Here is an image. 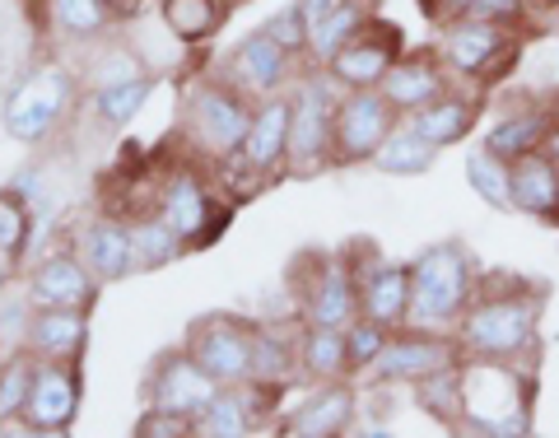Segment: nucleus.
I'll return each instance as SVG.
<instances>
[{"instance_id": "nucleus-1", "label": "nucleus", "mask_w": 559, "mask_h": 438, "mask_svg": "<svg viewBox=\"0 0 559 438\" xmlns=\"http://www.w3.org/2000/svg\"><path fill=\"white\" fill-rule=\"evenodd\" d=\"M540 308H546V285H532L513 271H489L480 275L476 299L452 336L466 359L532 364L540 350Z\"/></svg>"}, {"instance_id": "nucleus-2", "label": "nucleus", "mask_w": 559, "mask_h": 438, "mask_svg": "<svg viewBox=\"0 0 559 438\" xmlns=\"http://www.w3.org/2000/svg\"><path fill=\"white\" fill-rule=\"evenodd\" d=\"M536 374L532 364L462 359V419L457 434L527 438L536 429Z\"/></svg>"}, {"instance_id": "nucleus-3", "label": "nucleus", "mask_w": 559, "mask_h": 438, "mask_svg": "<svg viewBox=\"0 0 559 438\" xmlns=\"http://www.w3.org/2000/svg\"><path fill=\"white\" fill-rule=\"evenodd\" d=\"M480 267L466 242L448 238L433 242L411 261V312L406 327L415 331H457L462 312L480 289Z\"/></svg>"}, {"instance_id": "nucleus-4", "label": "nucleus", "mask_w": 559, "mask_h": 438, "mask_svg": "<svg viewBox=\"0 0 559 438\" xmlns=\"http://www.w3.org/2000/svg\"><path fill=\"white\" fill-rule=\"evenodd\" d=\"M527 33L522 28H499L480 20H452L439 33V61L448 66L452 80L462 84H499L522 57Z\"/></svg>"}, {"instance_id": "nucleus-5", "label": "nucleus", "mask_w": 559, "mask_h": 438, "mask_svg": "<svg viewBox=\"0 0 559 438\" xmlns=\"http://www.w3.org/2000/svg\"><path fill=\"white\" fill-rule=\"evenodd\" d=\"M331 84L326 80H299V90L289 94V168L294 173H312V168L326 164V154H336L341 98L331 94Z\"/></svg>"}, {"instance_id": "nucleus-6", "label": "nucleus", "mask_w": 559, "mask_h": 438, "mask_svg": "<svg viewBox=\"0 0 559 438\" xmlns=\"http://www.w3.org/2000/svg\"><path fill=\"white\" fill-rule=\"evenodd\" d=\"M70 98H75V80L61 66H43L10 94L5 103V131L20 140V145H43V140L57 131V121L66 117Z\"/></svg>"}, {"instance_id": "nucleus-7", "label": "nucleus", "mask_w": 559, "mask_h": 438, "mask_svg": "<svg viewBox=\"0 0 559 438\" xmlns=\"http://www.w3.org/2000/svg\"><path fill=\"white\" fill-rule=\"evenodd\" d=\"M252 108L224 84H197L187 94V135L197 140V150L215 154V159H234L248 140Z\"/></svg>"}, {"instance_id": "nucleus-8", "label": "nucleus", "mask_w": 559, "mask_h": 438, "mask_svg": "<svg viewBox=\"0 0 559 438\" xmlns=\"http://www.w3.org/2000/svg\"><path fill=\"white\" fill-rule=\"evenodd\" d=\"M187 355L197 359L219 388L252 382V374H257V331L234 322V318H201L187 331Z\"/></svg>"}, {"instance_id": "nucleus-9", "label": "nucleus", "mask_w": 559, "mask_h": 438, "mask_svg": "<svg viewBox=\"0 0 559 438\" xmlns=\"http://www.w3.org/2000/svg\"><path fill=\"white\" fill-rule=\"evenodd\" d=\"M462 359L466 355H462L457 336H448V331H415V327H406L401 336L392 331L388 350H382L378 364H373V378L382 382V388H392V382L415 388V382L443 374V369H452V364H462Z\"/></svg>"}, {"instance_id": "nucleus-10", "label": "nucleus", "mask_w": 559, "mask_h": 438, "mask_svg": "<svg viewBox=\"0 0 559 438\" xmlns=\"http://www.w3.org/2000/svg\"><path fill=\"white\" fill-rule=\"evenodd\" d=\"M401 57H406V51H401V28L369 14V24L326 61V80H336L341 90H378L382 75H388Z\"/></svg>"}, {"instance_id": "nucleus-11", "label": "nucleus", "mask_w": 559, "mask_h": 438, "mask_svg": "<svg viewBox=\"0 0 559 438\" xmlns=\"http://www.w3.org/2000/svg\"><path fill=\"white\" fill-rule=\"evenodd\" d=\"M401 113L378 90H345L336 108V164H369Z\"/></svg>"}, {"instance_id": "nucleus-12", "label": "nucleus", "mask_w": 559, "mask_h": 438, "mask_svg": "<svg viewBox=\"0 0 559 438\" xmlns=\"http://www.w3.org/2000/svg\"><path fill=\"white\" fill-rule=\"evenodd\" d=\"M349 271L359 280V312L364 318H373L392 331L406 327V312H411V267L406 261H388L378 248H364V267L349 261Z\"/></svg>"}, {"instance_id": "nucleus-13", "label": "nucleus", "mask_w": 559, "mask_h": 438, "mask_svg": "<svg viewBox=\"0 0 559 438\" xmlns=\"http://www.w3.org/2000/svg\"><path fill=\"white\" fill-rule=\"evenodd\" d=\"M219 392V382L210 378L197 359L178 350V355H164L154 359V369L145 378V396H150V411H168V415H182V419H197L205 411V401Z\"/></svg>"}, {"instance_id": "nucleus-14", "label": "nucleus", "mask_w": 559, "mask_h": 438, "mask_svg": "<svg viewBox=\"0 0 559 438\" xmlns=\"http://www.w3.org/2000/svg\"><path fill=\"white\" fill-rule=\"evenodd\" d=\"M159 215L187 238V248H201V242H215V234L229 224V215L215 205L210 187L197 178V173H173L159 191Z\"/></svg>"}, {"instance_id": "nucleus-15", "label": "nucleus", "mask_w": 559, "mask_h": 438, "mask_svg": "<svg viewBox=\"0 0 559 438\" xmlns=\"http://www.w3.org/2000/svg\"><path fill=\"white\" fill-rule=\"evenodd\" d=\"M555 121H559V113L550 108V103H540V98H513L509 108H503V113L485 127L480 145H485L489 154H499L503 164H518L522 154L546 150Z\"/></svg>"}, {"instance_id": "nucleus-16", "label": "nucleus", "mask_w": 559, "mask_h": 438, "mask_svg": "<svg viewBox=\"0 0 559 438\" xmlns=\"http://www.w3.org/2000/svg\"><path fill=\"white\" fill-rule=\"evenodd\" d=\"M80 411V378L66 369V359H38L33 364V388L24 419L33 434H66L70 419Z\"/></svg>"}, {"instance_id": "nucleus-17", "label": "nucleus", "mask_w": 559, "mask_h": 438, "mask_svg": "<svg viewBox=\"0 0 559 438\" xmlns=\"http://www.w3.org/2000/svg\"><path fill=\"white\" fill-rule=\"evenodd\" d=\"M448 90H452V75H448V66L439 61V51H411V57H401L378 84V94L388 98L401 117L429 108V103L443 98Z\"/></svg>"}, {"instance_id": "nucleus-18", "label": "nucleus", "mask_w": 559, "mask_h": 438, "mask_svg": "<svg viewBox=\"0 0 559 438\" xmlns=\"http://www.w3.org/2000/svg\"><path fill=\"white\" fill-rule=\"evenodd\" d=\"M304 318L308 327H349L359 318V280L345 257L318 261V275L308 280L304 294Z\"/></svg>"}, {"instance_id": "nucleus-19", "label": "nucleus", "mask_w": 559, "mask_h": 438, "mask_svg": "<svg viewBox=\"0 0 559 438\" xmlns=\"http://www.w3.org/2000/svg\"><path fill=\"white\" fill-rule=\"evenodd\" d=\"M238 164L257 173V178H271L289 164V98H261V108L252 113L248 140L238 150Z\"/></svg>"}, {"instance_id": "nucleus-20", "label": "nucleus", "mask_w": 559, "mask_h": 438, "mask_svg": "<svg viewBox=\"0 0 559 438\" xmlns=\"http://www.w3.org/2000/svg\"><path fill=\"white\" fill-rule=\"evenodd\" d=\"M513 215L559 229V164L550 150H532L513 164Z\"/></svg>"}, {"instance_id": "nucleus-21", "label": "nucleus", "mask_w": 559, "mask_h": 438, "mask_svg": "<svg viewBox=\"0 0 559 438\" xmlns=\"http://www.w3.org/2000/svg\"><path fill=\"white\" fill-rule=\"evenodd\" d=\"M355 415H359L355 392L341 388V382H326V388L308 392V401L280 429L289 438H336V434L355 429Z\"/></svg>"}, {"instance_id": "nucleus-22", "label": "nucleus", "mask_w": 559, "mask_h": 438, "mask_svg": "<svg viewBox=\"0 0 559 438\" xmlns=\"http://www.w3.org/2000/svg\"><path fill=\"white\" fill-rule=\"evenodd\" d=\"M289 57L294 51H285L266 28H257V33H248L238 47H234V80L242 84L248 94H257V98H271L280 84H285V75H289Z\"/></svg>"}, {"instance_id": "nucleus-23", "label": "nucleus", "mask_w": 559, "mask_h": 438, "mask_svg": "<svg viewBox=\"0 0 559 438\" xmlns=\"http://www.w3.org/2000/svg\"><path fill=\"white\" fill-rule=\"evenodd\" d=\"M80 261L94 271V280H127L131 271H140L135 242H131V224L90 220L80 229Z\"/></svg>"}, {"instance_id": "nucleus-24", "label": "nucleus", "mask_w": 559, "mask_h": 438, "mask_svg": "<svg viewBox=\"0 0 559 438\" xmlns=\"http://www.w3.org/2000/svg\"><path fill=\"white\" fill-rule=\"evenodd\" d=\"M94 271L84 267L80 257H47L38 271H33V304L38 308H90L94 299Z\"/></svg>"}, {"instance_id": "nucleus-25", "label": "nucleus", "mask_w": 559, "mask_h": 438, "mask_svg": "<svg viewBox=\"0 0 559 438\" xmlns=\"http://www.w3.org/2000/svg\"><path fill=\"white\" fill-rule=\"evenodd\" d=\"M406 121L429 140V145H439V150L462 145V140L476 131V121H480V98H476V94H452V90H448L443 98H433L429 108L411 113Z\"/></svg>"}, {"instance_id": "nucleus-26", "label": "nucleus", "mask_w": 559, "mask_h": 438, "mask_svg": "<svg viewBox=\"0 0 559 438\" xmlns=\"http://www.w3.org/2000/svg\"><path fill=\"white\" fill-rule=\"evenodd\" d=\"M90 341V318L84 308H43L28 322V350L38 359H75Z\"/></svg>"}, {"instance_id": "nucleus-27", "label": "nucleus", "mask_w": 559, "mask_h": 438, "mask_svg": "<svg viewBox=\"0 0 559 438\" xmlns=\"http://www.w3.org/2000/svg\"><path fill=\"white\" fill-rule=\"evenodd\" d=\"M257 388H238V382L234 388H219L215 396L205 401V411L191 419L197 434L201 438H242V434H252V425H257Z\"/></svg>"}, {"instance_id": "nucleus-28", "label": "nucleus", "mask_w": 559, "mask_h": 438, "mask_svg": "<svg viewBox=\"0 0 559 438\" xmlns=\"http://www.w3.org/2000/svg\"><path fill=\"white\" fill-rule=\"evenodd\" d=\"M439 145H429L425 135H419L411 121H396V131L382 140L378 154H373V168L388 173V178H419V173H429L433 164H439Z\"/></svg>"}, {"instance_id": "nucleus-29", "label": "nucleus", "mask_w": 559, "mask_h": 438, "mask_svg": "<svg viewBox=\"0 0 559 438\" xmlns=\"http://www.w3.org/2000/svg\"><path fill=\"white\" fill-rule=\"evenodd\" d=\"M299 364L308 378L318 382H341L349 369V345H345V327H308L299 341Z\"/></svg>"}, {"instance_id": "nucleus-30", "label": "nucleus", "mask_w": 559, "mask_h": 438, "mask_svg": "<svg viewBox=\"0 0 559 438\" xmlns=\"http://www.w3.org/2000/svg\"><path fill=\"white\" fill-rule=\"evenodd\" d=\"M466 187L476 191V197L499 210V215H513V164H503L499 154H489L485 145L466 154Z\"/></svg>"}, {"instance_id": "nucleus-31", "label": "nucleus", "mask_w": 559, "mask_h": 438, "mask_svg": "<svg viewBox=\"0 0 559 438\" xmlns=\"http://www.w3.org/2000/svg\"><path fill=\"white\" fill-rule=\"evenodd\" d=\"M131 242H135V261L140 271H154V267H168L187 252V238L173 229L164 215H150V220H135L131 224Z\"/></svg>"}, {"instance_id": "nucleus-32", "label": "nucleus", "mask_w": 559, "mask_h": 438, "mask_svg": "<svg viewBox=\"0 0 559 438\" xmlns=\"http://www.w3.org/2000/svg\"><path fill=\"white\" fill-rule=\"evenodd\" d=\"M364 24H369V0H345L336 14H326V20L308 33V57H318L326 66Z\"/></svg>"}, {"instance_id": "nucleus-33", "label": "nucleus", "mask_w": 559, "mask_h": 438, "mask_svg": "<svg viewBox=\"0 0 559 438\" xmlns=\"http://www.w3.org/2000/svg\"><path fill=\"white\" fill-rule=\"evenodd\" d=\"M150 90H154V84L145 75L103 84V90H94V113L108 121V127H131V121L140 117V108L150 103Z\"/></svg>"}, {"instance_id": "nucleus-34", "label": "nucleus", "mask_w": 559, "mask_h": 438, "mask_svg": "<svg viewBox=\"0 0 559 438\" xmlns=\"http://www.w3.org/2000/svg\"><path fill=\"white\" fill-rule=\"evenodd\" d=\"M415 401L425 406L439 425H452L457 429V419H462V364H452V369L443 374H433L425 382H415Z\"/></svg>"}, {"instance_id": "nucleus-35", "label": "nucleus", "mask_w": 559, "mask_h": 438, "mask_svg": "<svg viewBox=\"0 0 559 438\" xmlns=\"http://www.w3.org/2000/svg\"><path fill=\"white\" fill-rule=\"evenodd\" d=\"M224 5L219 0H164V24L178 33L182 43H201L219 28Z\"/></svg>"}, {"instance_id": "nucleus-36", "label": "nucleus", "mask_w": 559, "mask_h": 438, "mask_svg": "<svg viewBox=\"0 0 559 438\" xmlns=\"http://www.w3.org/2000/svg\"><path fill=\"white\" fill-rule=\"evenodd\" d=\"M388 341H392V327H382V322H373V318H359L345 327V345H349V369L355 374H373V364H378V355L388 350Z\"/></svg>"}, {"instance_id": "nucleus-37", "label": "nucleus", "mask_w": 559, "mask_h": 438, "mask_svg": "<svg viewBox=\"0 0 559 438\" xmlns=\"http://www.w3.org/2000/svg\"><path fill=\"white\" fill-rule=\"evenodd\" d=\"M51 20L66 38H94V33L112 20L108 0H51Z\"/></svg>"}, {"instance_id": "nucleus-38", "label": "nucleus", "mask_w": 559, "mask_h": 438, "mask_svg": "<svg viewBox=\"0 0 559 438\" xmlns=\"http://www.w3.org/2000/svg\"><path fill=\"white\" fill-rule=\"evenodd\" d=\"M28 248V201L14 191H0V252L20 257Z\"/></svg>"}, {"instance_id": "nucleus-39", "label": "nucleus", "mask_w": 559, "mask_h": 438, "mask_svg": "<svg viewBox=\"0 0 559 438\" xmlns=\"http://www.w3.org/2000/svg\"><path fill=\"white\" fill-rule=\"evenodd\" d=\"M28 388H33V364L28 359H10L5 369H0V419L24 415Z\"/></svg>"}, {"instance_id": "nucleus-40", "label": "nucleus", "mask_w": 559, "mask_h": 438, "mask_svg": "<svg viewBox=\"0 0 559 438\" xmlns=\"http://www.w3.org/2000/svg\"><path fill=\"white\" fill-rule=\"evenodd\" d=\"M462 20H480V24H499V28H527V0H471V10Z\"/></svg>"}, {"instance_id": "nucleus-41", "label": "nucleus", "mask_w": 559, "mask_h": 438, "mask_svg": "<svg viewBox=\"0 0 559 438\" xmlns=\"http://www.w3.org/2000/svg\"><path fill=\"white\" fill-rule=\"evenodd\" d=\"M289 374V345L280 341V336H271V331H257V374H252V382H280Z\"/></svg>"}, {"instance_id": "nucleus-42", "label": "nucleus", "mask_w": 559, "mask_h": 438, "mask_svg": "<svg viewBox=\"0 0 559 438\" xmlns=\"http://www.w3.org/2000/svg\"><path fill=\"white\" fill-rule=\"evenodd\" d=\"M261 28H266L271 38H275L280 47H285V51H308V24H304L299 0H294V5H285V10H275Z\"/></svg>"}, {"instance_id": "nucleus-43", "label": "nucleus", "mask_w": 559, "mask_h": 438, "mask_svg": "<svg viewBox=\"0 0 559 438\" xmlns=\"http://www.w3.org/2000/svg\"><path fill=\"white\" fill-rule=\"evenodd\" d=\"M182 434H197V425L182 415H168V411H150L135 425V438H182Z\"/></svg>"}, {"instance_id": "nucleus-44", "label": "nucleus", "mask_w": 559, "mask_h": 438, "mask_svg": "<svg viewBox=\"0 0 559 438\" xmlns=\"http://www.w3.org/2000/svg\"><path fill=\"white\" fill-rule=\"evenodd\" d=\"M135 75H140V66H135L131 51H112V57L94 70V90H103V84H117V80H135Z\"/></svg>"}, {"instance_id": "nucleus-45", "label": "nucleus", "mask_w": 559, "mask_h": 438, "mask_svg": "<svg viewBox=\"0 0 559 438\" xmlns=\"http://www.w3.org/2000/svg\"><path fill=\"white\" fill-rule=\"evenodd\" d=\"M419 5H425V20L452 24V20H462V14L471 10V0H419Z\"/></svg>"}, {"instance_id": "nucleus-46", "label": "nucleus", "mask_w": 559, "mask_h": 438, "mask_svg": "<svg viewBox=\"0 0 559 438\" xmlns=\"http://www.w3.org/2000/svg\"><path fill=\"white\" fill-rule=\"evenodd\" d=\"M341 5H345V0H299V10H304V24H308V33L318 28V24L326 20V14H336Z\"/></svg>"}, {"instance_id": "nucleus-47", "label": "nucleus", "mask_w": 559, "mask_h": 438, "mask_svg": "<svg viewBox=\"0 0 559 438\" xmlns=\"http://www.w3.org/2000/svg\"><path fill=\"white\" fill-rule=\"evenodd\" d=\"M550 14H559V0H527V20H532V24L550 20Z\"/></svg>"}, {"instance_id": "nucleus-48", "label": "nucleus", "mask_w": 559, "mask_h": 438, "mask_svg": "<svg viewBox=\"0 0 559 438\" xmlns=\"http://www.w3.org/2000/svg\"><path fill=\"white\" fill-rule=\"evenodd\" d=\"M108 10L117 14V20H127V14H135V10H140V0H108Z\"/></svg>"}, {"instance_id": "nucleus-49", "label": "nucleus", "mask_w": 559, "mask_h": 438, "mask_svg": "<svg viewBox=\"0 0 559 438\" xmlns=\"http://www.w3.org/2000/svg\"><path fill=\"white\" fill-rule=\"evenodd\" d=\"M10 267H14V257H5V252H0V289L10 285Z\"/></svg>"}]
</instances>
